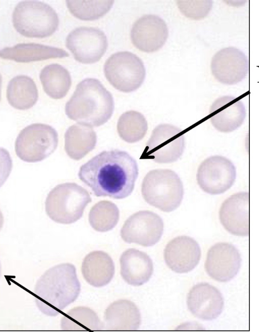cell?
<instances>
[{
    "mask_svg": "<svg viewBox=\"0 0 259 332\" xmlns=\"http://www.w3.org/2000/svg\"><path fill=\"white\" fill-rule=\"evenodd\" d=\"M168 36L165 21L155 15H146L133 24L131 37L132 43L139 50L152 52L160 49Z\"/></svg>",
    "mask_w": 259,
    "mask_h": 332,
    "instance_id": "obj_15",
    "label": "cell"
},
{
    "mask_svg": "<svg viewBox=\"0 0 259 332\" xmlns=\"http://www.w3.org/2000/svg\"><path fill=\"white\" fill-rule=\"evenodd\" d=\"M39 78L45 92L53 99H61L67 94L71 85V78L68 70L58 64L44 67Z\"/></svg>",
    "mask_w": 259,
    "mask_h": 332,
    "instance_id": "obj_26",
    "label": "cell"
},
{
    "mask_svg": "<svg viewBox=\"0 0 259 332\" xmlns=\"http://www.w3.org/2000/svg\"><path fill=\"white\" fill-rule=\"evenodd\" d=\"M249 193L240 192L230 196L221 206L220 222L232 235L238 236L249 235Z\"/></svg>",
    "mask_w": 259,
    "mask_h": 332,
    "instance_id": "obj_18",
    "label": "cell"
},
{
    "mask_svg": "<svg viewBox=\"0 0 259 332\" xmlns=\"http://www.w3.org/2000/svg\"><path fill=\"white\" fill-rule=\"evenodd\" d=\"M163 228V222L158 214L152 211L142 210L135 213L126 220L121 229L120 235L126 243L150 247L160 240Z\"/></svg>",
    "mask_w": 259,
    "mask_h": 332,
    "instance_id": "obj_11",
    "label": "cell"
},
{
    "mask_svg": "<svg viewBox=\"0 0 259 332\" xmlns=\"http://www.w3.org/2000/svg\"><path fill=\"white\" fill-rule=\"evenodd\" d=\"M66 45L76 61L83 64H92L99 61L104 55L108 42L106 36L101 30L80 27L68 35Z\"/></svg>",
    "mask_w": 259,
    "mask_h": 332,
    "instance_id": "obj_12",
    "label": "cell"
},
{
    "mask_svg": "<svg viewBox=\"0 0 259 332\" xmlns=\"http://www.w3.org/2000/svg\"><path fill=\"white\" fill-rule=\"evenodd\" d=\"M120 274L129 285L139 286L147 282L153 272V262L145 252L130 248L120 258Z\"/></svg>",
    "mask_w": 259,
    "mask_h": 332,
    "instance_id": "obj_20",
    "label": "cell"
},
{
    "mask_svg": "<svg viewBox=\"0 0 259 332\" xmlns=\"http://www.w3.org/2000/svg\"><path fill=\"white\" fill-rule=\"evenodd\" d=\"M68 56L69 54L61 48L34 43H20L0 49V58L18 62H30Z\"/></svg>",
    "mask_w": 259,
    "mask_h": 332,
    "instance_id": "obj_23",
    "label": "cell"
},
{
    "mask_svg": "<svg viewBox=\"0 0 259 332\" xmlns=\"http://www.w3.org/2000/svg\"><path fill=\"white\" fill-rule=\"evenodd\" d=\"M85 280L95 287L107 285L112 279L115 266L111 257L102 251H94L85 256L81 265Z\"/></svg>",
    "mask_w": 259,
    "mask_h": 332,
    "instance_id": "obj_22",
    "label": "cell"
},
{
    "mask_svg": "<svg viewBox=\"0 0 259 332\" xmlns=\"http://www.w3.org/2000/svg\"><path fill=\"white\" fill-rule=\"evenodd\" d=\"M103 327L97 314L91 309L82 306L70 310L61 320L63 330H102Z\"/></svg>",
    "mask_w": 259,
    "mask_h": 332,
    "instance_id": "obj_27",
    "label": "cell"
},
{
    "mask_svg": "<svg viewBox=\"0 0 259 332\" xmlns=\"http://www.w3.org/2000/svg\"><path fill=\"white\" fill-rule=\"evenodd\" d=\"M13 167V161L9 152L0 147V188L9 177Z\"/></svg>",
    "mask_w": 259,
    "mask_h": 332,
    "instance_id": "obj_32",
    "label": "cell"
},
{
    "mask_svg": "<svg viewBox=\"0 0 259 332\" xmlns=\"http://www.w3.org/2000/svg\"><path fill=\"white\" fill-rule=\"evenodd\" d=\"M80 292L76 268L66 263L47 270L37 280L34 295L39 310L46 315L55 316L73 302Z\"/></svg>",
    "mask_w": 259,
    "mask_h": 332,
    "instance_id": "obj_2",
    "label": "cell"
},
{
    "mask_svg": "<svg viewBox=\"0 0 259 332\" xmlns=\"http://www.w3.org/2000/svg\"><path fill=\"white\" fill-rule=\"evenodd\" d=\"M58 135L50 125L34 123L23 129L15 143L17 156L22 160L33 163L49 157L57 147Z\"/></svg>",
    "mask_w": 259,
    "mask_h": 332,
    "instance_id": "obj_7",
    "label": "cell"
},
{
    "mask_svg": "<svg viewBox=\"0 0 259 332\" xmlns=\"http://www.w3.org/2000/svg\"><path fill=\"white\" fill-rule=\"evenodd\" d=\"M1 273H2V266H1V262H0V278H1Z\"/></svg>",
    "mask_w": 259,
    "mask_h": 332,
    "instance_id": "obj_35",
    "label": "cell"
},
{
    "mask_svg": "<svg viewBox=\"0 0 259 332\" xmlns=\"http://www.w3.org/2000/svg\"><path fill=\"white\" fill-rule=\"evenodd\" d=\"M141 192L150 205L164 212H170L181 204L184 195L181 180L174 171L156 169L144 177Z\"/></svg>",
    "mask_w": 259,
    "mask_h": 332,
    "instance_id": "obj_4",
    "label": "cell"
},
{
    "mask_svg": "<svg viewBox=\"0 0 259 332\" xmlns=\"http://www.w3.org/2000/svg\"><path fill=\"white\" fill-rule=\"evenodd\" d=\"M6 96L12 107L19 110H26L36 103L38 93L32 79L26 75H18L10 81Z\"/></svg>",
    "mask_w": 259,
    "mask_h": 332,
    "instance_id": "obj_25",
    "label": "cell"
},
{
    "mask_svg": "<svg viewBox=\"0 0 259 332\" xmlns=\"http://www.w3.org/2000/svg\"><path fill=\"white\" fill-rule=\"evenodd\" d=\"M177 4L185 16L193 20L205 18L212 7L211 1H178Z\"/></svg>",
    "mask_w": 259,
    "mask_h": 332,
    "instance_id": "obj_31",
    "label": "cell"
},
{
    "mask_svg": "<svg viewBox=\"0 0 259 332\" xmlns=\"http://www.w3.org/2000/svg\"><path fill=\"white\" fill-rule=\"evenodd\" d=\"M104 320L108 330H135L140 327L141 317L134 303L121 299L113 302L106 308Z\"/></svg>",
    "mask_w": 259,
    "mask_h": 332,
    "instance_id": "obj_21",
    "label": "cell"
},
{
    "mask_svg": "<svg viewBox=\"0 0 259 332\" xmlns=\"http://www.w3.org/2000/svg\"><path fill=\"white\" fill-rule=\"evenodd\" d=\"M65 150L72 159L79 160L96 146L97 135L89 126L75 124L69 127L65 135Z\"/></svg>",
    "mask_w": 259,
    "mask_h": 332,
    "instance_id": "obj_24",
    "label": "cell"
},
{
    "mask_svg": "<svg viewBox=\"0 0 259 332\" xmlns=\"http://www.w3.org/2000/svg\"><path fill=\"white\" fill-rule=\"evenodd\" d=\"M183 130L169 124H162L153 130L140 159H151L159 163L177 161L185 149Z\"/></svg>",
    "mask_w": 259,
    "mask_h": 332,
    "instance_id": "obj_9",
    "label": "cell"
},
{
    "mask_svg": "<svg viewBox=\"0 0 259 332\" xmlns=\"http://www.w3.org/2000/svg\"><path fill=\"white\" fill-rule=\"evenodd\" d=\"M113 1H66L70 13L75 17L83 20L98 19L106 14L111 8Z\"/></svg>",
    "mask_w": 259,
    "mask_h": 332,
    "instance_id": "obj_30",
    "label": "cell"
},
{
    "mask_svg": "<svg viewBox=\"0 0 259 332\" xmlns=\"http://www.w3.org/2000/svg\"><path fill=\"white\" fill-rule=\"evenodd\" d=\"M92 199L86 189L74 183L59 184L46 198L45 210L53 221L70 224L80 219Z\"/></svg>",
    "mask_w": 259,
    "mask_h": 332,
    "instance_id": "obj_5",
    "label": "cell"
},
{
    "mask_svg": "<svg viewBox=\"0 0 259 332\" xmlns=\"http://www.w3.org/2000/svg\"><path fill=\"white\" fill-rule=\"evenodd\" d=\"M113 97L97 79L87 78L77 84L66 103L68 117L79 124L99 127L106 123L114 111Z\"/></svg>",
    "mask_w": 259,
    "mask_h": 332,
    "instance_id": "obj_3",
    "label": "cell"
},
{
    "mask_svg": "<svg viewBox=\"0 0 259 332\" xmlns=\"http://www.w3.org/2000/svg\"><path fill=\"white\" fill-rule=\"evenodd\" d=\"M117 129L119 136L124 141L133 143L142 140L148 130V124L145 117L140 113L130 110L119 117Z\"/></svg>",
    "mask_w": 259,
    "mask_h": 332,
    "instance_id": "obj_28",
    "label": "cell"
},
{
    "mask_svg": "<svg viewBox=\"0 0 259 332\" xmlns=\"http://www.w3.org/2000/svg\"><path fill=\"white\" fill-rule=\"evenodd\" d=\"M236 168L232 162L220 155L209 157L199 166L196 180L204 192L218 195L230 189L235 182Z\"/></svg>",
    "mask_w": 259,
    "mask_h": 332,
    "instance_id": "obj_10",
    "label": "cell"
},
{
    "mask_svg": "<svg viewBox=\"0 0 259 332\" xmlns=\"http://www.w3.org/2000/svg\"><path fill=\"white\" fill-rule=\"evenodd\" d=\"M4 223V218L3 213L0 209V231L2 230Z\"/></svg>",
    "mask_w": 259,
    "mask_h": 332,
    "instance_id": "obj_33",
    "label": "cell"
},
{
    "mask_svg": "<svg viewBox=\"0 0 259 332\" xmlns=\"http://www.w3.org/2000/svg\"><path fill=\"white\" fill-rule=\"evenodd\" d=\"M2 77L1 74H0V101L1 99V88H2Z\"/></svg>",
    "mask_w": 259,
    "mask_h": 332,
    "instance_id": "obj_34",
    "label": "cell"
},
{
    "mask_svg": "<svg viewBox=\"0 0 259 332\" xmlns=\"http://www.w3.org/2000/svg\"><path fill=\"white\" fill-rule=\"evenodd\" d=\"M241 263L240 253L234 245L228 243H218L208 250L204 267L212 279L227 282L237 275Z\"/></svg>",
    "mask_w": 259,
    "mask_h": 332,
    "instance_id": "obj_13",
    "label": "cell"
},
{
    "mask_svg": "<svg viewBox=\"0 0 259 332\" xmlns=\"http://www.w3.org/2000/svg\"><path fill=\"white\" fill-rule=\"evenodd\" d=\"M210 67L213 77L227 85L241 82L246 76L249 68L246 55L233 46L218 51L212 58Z\"/></svg>",
    "mask_w": 259,
    "mask_h": 332,
    "instance_id": "obj_14",
    "label": "cell"
},
{
    "mask_svg": "<svg viewBox=\"0 0 259 332\" xmlns=\"http://www.w3.org/2000/svg\"><path fill=\"white\" fill-rule=\"evenodd\" d=\"M139 174L135 159L118 149L104 151L83 164L78 176L98 197L120 199L133 192Z\"/></svg>",
    "mask_w": 259,
    "mask_h": 332,
    "instance_id": "obj_1",
    "label": "cell"
},
{
    "mask_svg": "<svg viewBox=\"0 0 259 332\" xmlns=\"http://www.w3.org/2000/svg\"><path fill=\"white\" fill-rule=\"evenodd\" d=\"M201 255L198 243L187 236L177 237L166 245L163 257L167 266L177 273H187L198 264Z\"/></svg>",
    "mask_w": 259,
    "mask_h": 332,
    "instance_id": "obj_16",
    "label": "cell"
},
{
    "mask_svg": "<svg viewBox=\"0 0 259 332\" xmlns=\"http://www.w3.org/2000/svg\"><path fill=\"white\" fill-rule=\"evenodd\" d=\"M104 71L109 82L116 89L131 92L143 83L146 70L142 61L129 51H120L111 55L106 61Z\"/></svg>",
    "mask_w": 259,
    "mask_h": 332,
    "instance_id": "obj_8",
    "label": "cell"
},
{
    "mask_svg": "<svg viewBox=\"0 0 259 332\" xmlns=\"http://www.w3.org/2000/svg\"><path fill=\"white\" fill-rule=\"evenodd\" d=\"M246 117L243 102L233 96H223L217 98L211 104L209 118L212 126L219 131L232 132L243 124Z\"/></svg>",
    "mask_w": 259,
    "mask_h": 332,
    "instance_id": "obj_19",
    "label": "cell"
},
{
    "mask_svg": "<svg viewBox=\"0 0 259 332\" xmlns=\"http://www.w3.org/2000/svg\"><path fill=\"white\" fill-rule=\"evenodd\" d=\"M187 304L189 311L195 317L204 320L217 318L222 313L224 302L220 291L206 283L194 286L187 295Z\"/></svg>",
    "mask_w": 259,
    "mask_h": 332,
    "instance_id": "obj_17",
    "label": "cell"
},
{
    "mask_svg": "<svg viewBox=\"0 0 259 332\" xmlns=\"http://www.w3.org/2000/svg\"><path fill=\"white\" fill-rule=\"evenodd\" d=\"M13 23L21 34L29 37L49 36L57 30L59 18L49 5L39 1H22L16 6Z\"/></svg>",
    "mask_w": 259,
    "mask_h": 332,
    "instance_id": "obj_6",
    "label": "cell"
},
{
    "mask_svg": "<svg viewBox=\"0 0 259 332\" xmlns=\"http://www.w3.org/2000/svg\"><path fill=\"white\" fill-rule=\"evenodd\" d=\"M119 218L117 206L110 201L102 200L91 209L89 221L91 227L100 232L109 231L117 225Z\"/></svg>",
    "mask_w": 259,
    "mask_h": 332,
    "instance_id": "obj_29",
    "label": "cell"
}]
</instances>
